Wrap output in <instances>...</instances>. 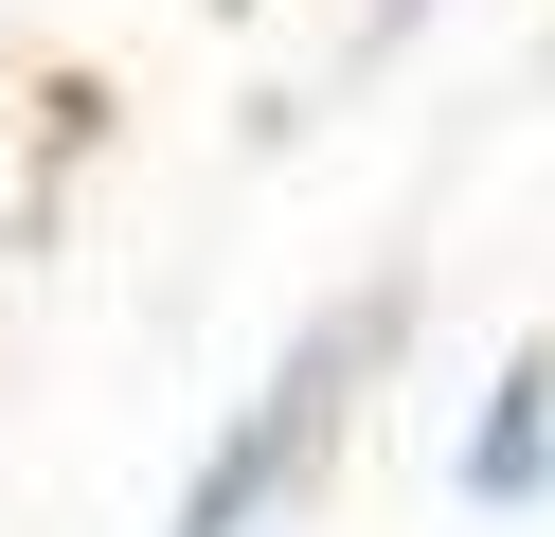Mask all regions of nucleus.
Segmentation results:
<instances>
[{
  "label": "nucleus",
  "mask_w": 555,
  "mask_h": 537,
  "mask_svg": "<svg viewBox=\"0 0 555 537\" xmlns=\"http://www.w3.org/2000/svg\"><path fill=\"white\" fill-rule=\"evenodd\" d=\"M376 341H395V305H340L323 341H305L287 376L251 394V430H233V448H216V465H197V484H180V520H162V537H251L269 501H287L305 465H323V430H340V376H359Z\"/></svg>",
  "instance_id": "1"
},
{
  "label": "nucleus",
  "mask_w": 555,
  "mask_h": 537,
  "mask_svg": "<svg viewBox=\"0 0 555 537\" xmlns=\"http://www.w3.org/2000/svg\"><path fill=\"white\" fill-rule=\"evenodd\" d=\"M466 501H483V520L555 501V376H538V358H519V376L483 394V430H466Z\"/></svg>",
  "instance_id": "2"
}]
</instances>
